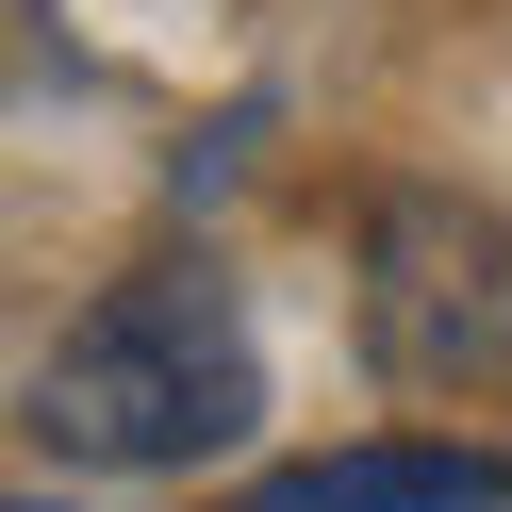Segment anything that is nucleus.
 Wrapping results in <instances>:
<instances>
[{"label":"nucleus","mask_w":512,"mask_h":512,"mask_svg":"<svg viewBox=\"0 0 512 512\" xmlns=\"http://www.w3.org/2000/svg\"><path fill=\"white\" fill-rule=\"evenodd\" d=\"M248 512H512L496 446H331V463H281Z\"/></svg>","instance_id":"nucleus-3"},{"label":"nucleus","mask_w":512,"mask_h":512,"mask_svg":"<svg viewBox=\"0 0 512 512\" xmlns=\"http://www.w3.org/2000/svg\"><path fill=\"white\" fill-rule=\"evenodd\" d=\"M0 512H17V496H0Z\"/></svg>","instance_id":"nucleus-4"},{"label":"nucleus","mask_w":512,"mask_h":512,"mask_svg":"<svg viewBox=\"0 0 512 512\" xmlns=\"http://www.w3.org/2000/svg\"><path fill=\"white\" fill-rule=\"evenodd\" d=\"M364 347L397 397L496 413L512 397V215L463 182H397L364 215Z\"/></svg>","instance_id":"nucleus-2"},{"label":"nucleus","mask_w":512,"mask_h":512,"mask_svg":"<svg viewBox=\"0 0 512 512\" xmlns=\"http://www.w3.org/2000/svg\"><path fill=\"white\" fill-rule=\"evenodd\" d=\"M248 413H265V364H248V314L215 265H133L100 314H67V347L34 380V430L100 479L215 463V446H248Z\"/></svg>","instance_id":"nucleus-1"}]
</instances>
